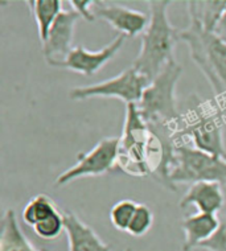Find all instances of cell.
I'll return each instance as SVG.
<instances>
[{
    "label": "cell",
    "instance_id": "1",
    "mask_svg": "<svg viewBox=\"0 0 226 251\" xmlns=\"http://www.w3.org/2000/svg\"><path fill=\"white\" fill-rule=\"evenodd\" d=\"M175 147L165 146L150 128L136 103L127 104L123 132L119 138L117 168L135 177L153 176L174 191L168 176L174 164Z\"/></svg>",
    "mask_w": 226,
    "mask_h": 251
},
{
    "label": "cell",
    "instance_id": "2",
    "mask_svg": "<svg viewBox=\"0 0 226 251\" xmlns=\"http://www.w3.org/2000/svg\"><path fill=\"white\" fill-rule=\"evenodd\" d=\"M168 0H151L150 24L140 36V50L135 58V69L152 79L175 60V48L180 41V30L176 29L168 18Z\"/></svg>",
    "mask_w": 226,
    "mask_h": 251
},
{
    "label": "cell",
    "instance_id": "3",
    "mask_svg": "<svg viewBox=\"0 0 226 251\" xmlns=\"http://www.w3.org/2000/svg\"><path fill=\"white\" fill-rule=\"evenodd\" d=\"M183 74V66L177 61H171L144 90L143 97L136 103L140 115L151 128L167 130L177 134L183 121L176 100V86Z\"/></svg>",
    "mask_w": 226,
    "mask_h": 251
},
{
    "label": "cell",
    "instance_id": "4",
    "mask_svg": "<svg viewBox=\"0 0 226 251\" xmlns=\"http://www.w3.org/2000/svg\"><path fill=\"white\" fill-rule=\"evenodd\" d=\"M180 41L188 45L189 56L213 89L220 111L226 114V43L216 33L196 24L180 30Z\"/></svg>",
    "mask_w": 226,
    "mask_h": 251
},
{
    "label": "cell",
    "instance_id": "5",
    "mask_svg": "<svg viewBox=\"0 0 226 251\" xmlns=\"http://www.w3.org/2000/svg\"><path fill=\"white\" fill-rule=\"evenodd\" d=\"M168 180L174 191H176V184L208 181L226 185V159L178 142L175 147L174 164Z\"/></svg>",
    "mask_w": 226,
    "mask_h": 251
},
{
    "label": "cell",
    "instance_id": "6",
    "mask_svg": "<svg viewBox=\"0 0 226 251\" xmlns=\"http://www.w3.org/2000/svg\"><path fill=\"white\" fill-rule=\"evenodd\" d=\"M224 114L206 110L204 106H197L191 113L183 117L177 134L178 142L187 139L188 144L209 155L226 159V147L222 128Z\"/></svg>",
    "mask_w": 226,
    "mask_h": 251
},
{
    "label": "cell",
    "instance_id": "7",
    "mask_svg": "<svg viewBox=\"0 0 226 251\" xmlns=\"http://www.w3.org/2000/svg\"><path fill=\"white\" fill-rule=\"evenodd\" d=\"M151 79L130 66L115 77L102 82L70 89L69 97L74 100H86L96 97L118 98L127 104L139 103Z\"/></svg>",
    "mask_w": 226,
    "mask_h": 251
},
{
    "label": "cell",
    "instance_id": "8",
    "mask_svg": "<svg viewBox=\"0 0 226 251\" xmlns=\"http://www.w3.org/2000/svg\"><path fill=\"white\" fill-rule=\"evenodd\" d=\"M119 138L111 136L100 140L86 153H79L75 164L56 178V186H65L74 180L102 176L117 168Z\"/></svg>",
    "mask_w": 226,
    "mask_h": 251
},
{
    "label": "cell",
    "instance_id": "9",
    "mask_svg": "<svg viewBox=\"0 0 226 251\" xmlns=\"http://www.w3.org/2000/svg\"><path fill=\"white\" fill-rule=\"evenodd\" d=\"M126 41V36H117L113 41H110L106 47L100 50H89L81 45L74 47L69 54L60 61H52L48 65L58 69H68L83 75H94L103 68L107 62L117 56L122 49L123 44Z\"/></svg>",
    "mask_w": 226,
    "mask_h": 251
},
{
    "label": "cell",
    "instance_id": "10",
    "mask_svg": "<svg viewBox=\"0 0 226 251\" xmlns=\"http://www.w3.org/2000/svg\"><path fill=\"white\" fill-rule=\"evenodd\" d=\"M93 11L96 19L109 23L114 29L121 32V35L131 39L138 35H143L150 24V15L123 5L107 4L104 1L96 0Z\"/></svg>",
    "mask_w": 226,
    "mask_h": 251
},
{
    "label": "cell",
    "instance_id": "11",
    "mask_svg": "<svg viewBox=\"0 0 226 251\" xmlns=\"http://www.w3.org/2000/svg\"><path fill=\"white\" fill-rule=\"evenodd\" d=\"M79 15L73 9H64L53 24L47 40L41 44V52L47 62L65 58L73 49L72 41Z\"/></svg>",
    "mask_w": 226,
    "mask_h": 251
},
{
    "label": "cell",
    "instance_id": "12",
    "mask_svg": "<svg viewBox=\"0 0 226 251\" xmlns=\"http://www.w3.org/2000/svg\"><path fill=\"white\" fill-rule=\"evenodd\" d=\"M225 205V193L222 191V185L218 182L200 181L191 184L178 201V206L187 209L189 206H196L197 212L217 214Z\"/></svg>",
    "mask_w": 226,
    "mask_h": 251
},
{
    "label": "cell",
    "instance_id": "13",
    "mask_svg": "<svg viewBox=\"0 0 226 251\" xmlns=\"http://www.w3.org/2000/svg\"><path fill=\"white\" fill-rule=\"evenodd\" d=\"M64 226L69 251H111V246L104 243L92 226L85 224L75 213H64Z\"/></svg>",
    "mask_w": 226,
    "mask_h": 251
},
{
    "label": "cell",
    "instance_id": "14",
    "mask_svg": "<svg viewBox=\"0 0 226 251\" xmlns=\"http://www.w3.org/2000/svg\"><path fill=\"white\" fill-rule=\"evenodd\" d=\"M221 220H218L217 214L197 212L192 216H187L181 221L183 227L184 243L183 251H192L196 247H200L209 238L213 237L217 231Z\"/></svg>",
    "mask_w": 226,
    "mask_h": 251
},
{
    "label": "cell",
    "instance_id": "15",
    "mask_svg": "<svg viewBox=\"0 0 226 251\" xmlns=\"http://www.w3.org/2000/svg\"><path fill=\"white\" fill-rule=\"evenodd\" d=\"M0 251H41L37 250L23 233L16 213L12 209L5 210L1 218Z\"/></svg>",
    "mask_w": 226,
    "mask_h": 251
},
{
    "label": "cell",
    "instance_id": "16",
    "mask_svg": "<svg viewBox=\"0 0 226 251\" xmlns=\"http://www.w3.org/2000/svg\"><path fill=\"white\" fill-rule=\"evenodd\" d=\"M189 23L196 24L206 32H212L217 28L222 15L226 11V1H188Z\"/></svg>",
    "mask_w": 226,
    "mask_h": 251
},
{
    "label": "cell",
    "instance_id": "17",
    "mask_svg": "<svg viewBox=\"0 0 226 251\" xmlns=\"http://www.w3.org/2000/svg\"><path fill=\"white\" fill-rule=\"evenodd\" d=\"M26 4L31 8L32 16L37 24L40 41L43 44L48 37L49 30L56 23L57 18L64 11L62 1L61 0H29L26 1Z\"/></svg>",
    "mask_w": 226,
    "mask_h": 251
},
{
    "label": "cell",
    "instance_id": "18",
    "mask_svg": "<svg viewBox=\"0 0 226 251\" xmlns=\"http://www.w3.org/2000/svg\"><path fill=\"white\" fill-rule=\"evenodd\" d=\"M56 202L48 195H37L31 199L23 209L22 218L25 225L31 226L32 229L48 217L58 213Z\"/></svg>",
    "mask_w": 226,
    "mask_h": 251
},
{
    "label": "cell",
    "instance_id": "19",
    "mask_svg": "<svg viewBox=\"0 0 226 251\" xmlns=\"http://www.w3.org/2000/svg\"><path fill=\"white\" fill-rule=\"evenodd\" d=\"M138 203L132 200H121L114 203L110 210V221L113 226L119 231H126L130 226V222L135 214Z\"/></svg>",
    "mask_w": 226,
    "mask_h": 251
},
{
    "label": "cell",
    "instance_id": "20",
    "mask_svg": "<svg viewBox=\"0 0 226 251\" xmlns=\"http://www.w3.org/2000/svg\"><path fill=\"white\" fill-rule=\"evenodd\" d=\"M153 225V213L151 208L146 203H138L135 214L127 229V233L131 237L140 238L144 234H147Z\"/></svg>",
    "mask_w": 226,
    "mask_h": 251
},
{
    "label": "cell",
    "instance_id": "21",
    "mask_svg": "<svg viewBox=\"0 0 226 251\" xmlns=\"http://www.w3.org/2000/svg\"><path fill=\"white\" fill-rule=\"evenodd\" d=\"M33 231L37 237L45 239V241H52L60 237L62 231H65L64 226V213L58 212L53 216L48 217L47 220H44L40 224L33 227Z\"/></svg>",
    "mask_w": 226,
    "mask_h": 251
},
{
    "label": "cell",
    "instance_id": "22",
    "mask_svg": "<svg viewBox=\"0 0 226 251\" xmlns=\"http://www.w3.org/2000/svg\"><path fill=\"white\" fill-rule=\"evenodd\" d=\"M206 251H226V217L222 218L217 231L200 246Z\"/></svg>",
    "mask_w": 226,
    "mask_h": 251
},
{
    "label": "cell",
    "instance_id": "23",
    "mask_svg": "<svg viewBox=\"0 0 226 251\" xmlns=\"http://www.w3.org/2000/svg\"><path fill=\"white\" fill-rule=\"evenodd\" d=\"M94 3L96 0H69V4L72 5V9L74 12L79 15V18L85 19L87 22H94Z\"/></svg>",
    "mask_w": 226,
    "mask_h": 251
},
{
    "label": "cell",
    "instance_id": "24",
    "mask_svg": "<svg viewBox=\"0 0 226 251\" xmlns=\"http://www.w3.org/2000/svg\"><path fill=\"white\" fill-rule=\"evenodd\" d=\"M214 33H216L224 43H226V11L224 12V15H222L221 20L218 23V25L217 28H216V30H214Z\"/></svg>",
    "mask_w": 226,
    "mask_h": 251
},
{
    "label": "cell",
    "instance_id": "25",
    "mask_svg": "<svg viewBox=\"0 0 226 251\" xmlns=\"http://www.w3.org/2000/svg\"><path fill=\"white\" fill-rule=\"evenodd\" d=\"M41 251H48V250H47V249H43V250H41Z\"/></svg>",
    "mask_w": 226,
    "mask_h": 251
},
{
    "label": "cell",
    "instance_id": "26",
    "mask_svg": "<svg viewBox=\"0 0 226 251\" xmlns=\"http://www.w3.org/2000/svg\"><path fill=\"white\" fill-rule=\"evenodd\" d=\"M125 251H131V250H130V249H127V250H125Z\"/></svg>",
    "mask_w": 226,
    "mask_h": 251
}]
</instances>
